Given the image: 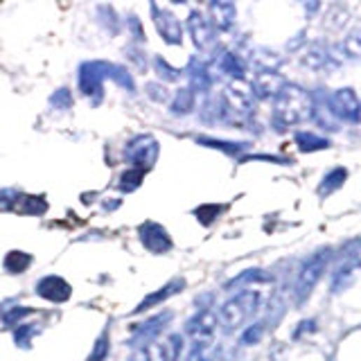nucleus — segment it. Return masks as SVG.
<instances>
[{
	"mask_svg": "<svg viewBox=\"0 0 361 361\" xmlns=\"http://www.w3.org/2000/svg\"><path fill=\"white\" fill-rule=\"evenodd\" d=\"M257 305H260V296L253 289H246V292H240L235 298H231L229 303H224L222 307V323L226 329H237L242 327L249 318L257 312Z\"/></svg>",
	"mask_w": 361,
	"mask_h": 361,
	"instance_id": "3",
	"label": "nucleus"
},
{
	"mask_svg": "<svg viewBox=\"0 0 361 361\" xmlns=\"http://www.w3.org/2000/svg\"><path fill=\"white\" fill-rule=\"evenodd\" d=\"M34 332H36V325H32V323L18 325V329H16V332H14V339H16V343H18V346H23V348H27V346H29V341H32Z\"/></svg>",
	"mask_w": 361,
	"mask_h": 361,
	"instance_id": "23",
	"label": "nucleus"
},
{
	"mask_svg": "<svg viewBox=\"0 0 361 361\" xmlns=\"http://www.w3.org/2000/svg\"><path fill=\"white\" fill-rule=\"evenodd\" d=\"M327 260H329V249H321L303 264V271L298 275V282H296V303L298 305H303L307 301L309 294H312V289L316 287V282L321 280V275L327 266Z\"/></svg>",
	"mask_w": 361,
	"mask_h": 361,
	"instance_id": "4",
	"label": "nucleus"
},
{
	"mask_svg": "<svg viewBox=\"0 0 361 361\" xmlns=\"http://www.w3.org/2000/svg\"><path fill=\"white\" fill-rule=\"evenodd\" d=\"M154 9V14H156V25L158 29L163 32V36L170 41V43H181V23L174 16L170 14H161L156 5L151 7Z\"/></svg>",
	"mask_w": 361,
	"mask_h": 361,
	"instance_id": "12",
	"label": "nucleus"
},
{
	"mask_svg": "<svg viewBox=\"0 0 361 361\" xmlns=\"http://www.w3.org/2000/svg\"><path fill=\"white\" fill-rule=\"evenodd\" d=\"M27 314H32V309L23 307V305H18V307H7V305H3V309H0V318H3V323H7V325L18 323L20 318L27 316Z\"/></svg>",
	"mask_w": 361,
	"mask_h": 361,
	"instance_id": "19",
	"label": "nucleus"
},
{
	"mask_svg": "<svg viewBox=\"0 0 361 361\" xmlns=\"http://www.w3.org/2000/svg\"><path fill=\"white\" fill-rule=\"evenodd\" d=\"M192 90L190 88H185L179 93V100H177V104H174V113H185V111H190L192 109Z\"/></svg>",
	"mask_w": 361,
	"mask_h": 361,
	"instance_id": "26",
	"label": "nucleus"
},
{
	"mask_svg": "<svg viewBox=\"0 0 361 361\" xmlns=\"http://www.w3.org/2000/svg\"><path fill=\"white\" fill-rule=\"evenodd\" d=\"M29 264H32V255L23 253V251H12L5 257V269L9 273H23Z\"/></svg>",
	"mask_w": 361,
	"mask_h": 361,
	"instance_id": "15",
	"label": "nucleus"
},
{
	"mask_svg": "<svg viewBox=\"0 0 361 361\" xmlns=\"http://www.w3.org/2000/svg\"><path fill=\"white\" fill-rule=\"evenodd\" d=\"M199 142L208 144V147H214V149H224L226 154H231V156H235V154H240L242 149H246V144H233V142H222V140H205V138H201Z\"/></svg>",
	"mask_w": 361,
	"mask_h": 361,
	"instance_id": "24",
	"label": "nucleus"
},
{
	"mask_svg": "<svg viewBox=\"0 0 361 361\" xmlns=\"http://www.w3.org/2000/svg\"><path fill=\"white\" fill-rule=\"evenodd\" d=\"M212 14H214V23L219 25L222 29L231 27L233 18H235V7L233 5H224V3H217V5H210Z\"/></svg>",
	"mask_w": 361,
	"mask_h": 361,
	"instance_id": "17",
	"label": "nucleus"
},
{
	"mask_svg": "<svg viewBox=\"0 0 361 361\" xmlns=\"http://www.w3.org/2000/svg\"><path fill=\"white\" fill-rule=\"evenodd\" d=\"M181 350V336L172 334L165 341H147L136 348L129 361H177Z\"/></svg>",
	"mask_w": 361,
	"mask_h": 361,
	"instance_id": "5",
	"label": "nucleus"
},
{
	"mask_svg": "<svg viewBox=\"0 0 361 361\" xmlns=\"http://www.w3.org/2000/svg\"><path fill=\"white\" fill-rule=\"evenodd\" d=\"M296 144L303 151H316V149H325L329 142L325 138H321V136H314V133H298Z\"/></svg>",
	"mask_w": 361,
	"mask_h": 361,
	"instance_id": "18",
	"label": "nucleus"
},
{
	"mask_svg": "<svg viewBox=\"0 0 361 361\" xmlns=\"http://www.w3.org/2000/svg\"><path fill=\"white\" fill-rule=\"evenodd\" d=\"M107 77L116 79L120 86H125L129 90H133V79L131 75L120 66L113 64H104V61H90V64H84L79 68V88L84 95H102V81Z\"/></svg>",
	"mask_w": 361,
	"mask_h": 361,
	"instance_id": "2",
	"label": "nucleus"
},
{
	"mask_svg": "<svg viewBox=\"0 0 361 361\" xmlns=\"http://www.w3.org/2000/svg\"><path fill=\"white\" fill-rule=\"evenodd\" d=\"M224 208L222 205H214V203H208V205H201V208H197V219L203 224V226H208L217 219V214H219Z\"/></svg>",
	"mask_w": 361,
	"mask_h": 361,
	"instance_id": "22",
	"label": "nucleus"
},
{
	"mask_svg": "<svg viewBox=\"0 0 361 361\" xmlns=\"http://www.w3.org/2000/svg\"><path fill=\"white\" fill-rule=\"evenodd\" d=\"M219 66H222L224 72H229V75H233V77H242L244 75V64L235 55H231V53H226L222 57Z\"/></svg>",
	"mask_w": 361,
	"mask_h": 361,
	"instance_id": "21",
	"label": "nucleus"
},
{
	"mask_svg": "<svg viewBox=\"0 0 361 361\" xmlns=\"http://www.w3.org/2000/svg\"><path fill=\"white\" fill-rule=\"evenodd\" d=\"M107 355H109V336H107V332H104V334H102V336L97 339V341H95V350L90 353L88 361H104Z\"/></svg>",
	"mask_w": 361,
	"mask_h": 361,
	"instance_id": "25",
	"label": "nucleus"
},
{
	"mask_svg": "<svg viewBox=\"0 0 361 361\" xmlns=\"http://www.w3.org/2000/svg\"><path fill=\"white\" fill-rule=\"evenodd\" d=\"M142 179H144V170L133 168V170H129V172L122 174V179H120V188L125 190V192H133V190H136L138 185L142 183Z\"/></svg>",
	"mask_w": 361,
	"mask_h": 361,
	"instance_id": "20",
	"label": "nucleus"
},
{
	"mask_svg": "<svg viewBox=\"0 0 361 361\" xmlns=\"http://www.w3.org/2000/svg\"><path fill=\"white\" fill-rule=\"evenodd\" d=\"M50 102H53V107L55 109H70V104H72V100H70V93L66 90V88H61V90H57L53 97H50Z\"/></svg>",
	"mask_w": 361,
	"mask_h": 361,
	"instance_id": "27",
	"label": "nucleus"
},
{
	"mask_svg": "<svg viewBox=\"0 0 361 361\" xmlns=\"http://www.w3.org/2000/svg\"><path fill=\"white\" fill-rule=\"evenodd\" d=\"M185 282L183 280H172L170 285H165L163 289H161V292H156V294H151V296H147V298H144V301L136 307V309H133V314H138V312H144V309H149V307H154V305H158L161 301H168V298L170 296H174V294H177L179 292V289L183 287Z\"/></svg>",
	"mask_w": 361,
	"mask_h": 361,
	"instance_id": "14",
	"label": "nucleus"
},
{
	"mask_svg": "<svg viewBox=\"0 0 361 361\" xmlns=\"http://www.w3.org/2000/svg\"><path fill=\"white\" fill-rule=\"evenodd\" d=\"M346 177H348V172L343 170V168H336V170H332L325 177V181L321 183V188H318V194H332L334 190H339L343 185V181H346Z\"/></svg>",
	"mask_w": 361,
	"mask_h": 361,
	"instance_id": "16",
	"label": "nucleus"
},
{
	"mask_svg": "<svg viewBox=\"0 0 361 361\" xmlns=\"http://www.w3.org/2000/svg\"><path fill=\"white\" fill-rule=\"evenodd\" d=\"M36 294L43 296L46 301H50V303H64V301H68V298H70L72 289H70V285L64 280V278L46 275L43 280L36 285Z\"/></svg>",
	"mask_w": 361,
	"mask_h": 361,
	"instance_id": "9",
	"label": "nucleus"
},
{
	"mask_svg": "<svg viewBox=\"0 0 361 361\" xmlns=\"http://www.w3.org/2000/svg\"><path fill=\"white\" fill-rule=\"evenodd\" d=\"M190 32L194 36V43L201 46V48H208L212 43V29L210 23L199 14H192L190 16Z\"/></svg>",
	"mask_w": 361,
	"mask_h": 361,
	"instance_id": "13",
	"label": "nucleus"
},
{
	"mask_svg": "<svg viewBox=\"0 0 361 361\" xmlns=\"http://www.w3.org/2000/svg\"><path fill=\"white\" fill-rule=\"evenodd\" d=\"M140 240L144 244V249L151 253H165L172 249V240L168 231H165L161 224H154V222H147L140 229Z\"/></svg>",
	"mask_w": 361,
	"mask_h": 361,
	"instance_id": "8",
	"label": "nucleus"
},
{
	"mask_svg": "<svg viewBox=\"0 0 361 361\" xmlns=\"http://www.w3.org/2000/svg\"><path fill=\"white\" fill-rule=\"evenodd\" d=\"M314 104L309 95L298 86H282L280 93L275 95V109H273V118L278 127H289V125H298V122H305L307 118H312Z\"/></svg>",
	"mask_w": 361,
	"mask_h": 361,
	"instance_id": "1",
	"label": "nucleus"
},
{
	"mask_svg": "<svg viewBox=\"0 0 361 361\" xmlns=\"http://www.w3.org/2000/svg\"><path fill=\"white\" fill-rule=\"evenodd\" d=\"M18 214H43L48 210V201L43 197H27V194H16L12 208Z\"/></svg>",
	"mask_w": 361,
	"mask_h": 361,
	"instance_id": "10",
	"label": "nucleus"
},
{
	"mask_svg": "<svg viewBox=\"0 0 361 361\" xmlns=\"http://www.w3.org/2000/svg\"><path fill=\"white\" fill-rule=\"evenodd\" d=\"M329 109H332L334 116H339L341 120L348 122H357L359 120V102L355 90H336L332 97H329Z\"/></svg>",
	"mask_w": 361,
	"mask_h": 361,
	"instance_id": "7",
	"label": "nucleus"
},
{
	"mask_svg": "<svg viewBox=\"0 0 361 361\" xmlns=\"http://www.w3.org/2000/svg\"><path fill=\"white\" fill-rule=\"evenodd\" d=\"M158 158V142L151 136H138L127 144V161L136 163V168L147 170Z\"/></svg>",
	"mask_w": 361,
	"mask_h": 361,
	"instance_id": "6",
	"label": "nucleus"
},
{
	"mask_svg": "<svg viewBox=\"0 0 361 361\" xmlns=\"http://www.w3.org/2000/svg\"><path fill=\"white\" fill-rule=\"evenodd\" d=\"M285 86V79L280 75H275V72H262V75H257L255 79V93L260 97H269V95H278L280 88Z\"/></svg>",
	"mask_w": 361,
	"mask_h": 361,
	"instance_id": "11",
	"label": "nucleus"
},
{
	"mask_svg": "<svg viewBox=\"0 0 361 361\" xmlns=\"http://www.w3.org/2000/svg\"><path fill=\"white\" fill-rule=\"evenodd\" d=\"M262 332H264V325L262 323H257L255 327H249L246 329V334L242 336V343H257L260 341V336H262Z\"/></svg>",
	"mask_w": 361,
	"mask_h": 361,
	"instance_id": "28",
	"label": "nucleus"
}]
</instances>
